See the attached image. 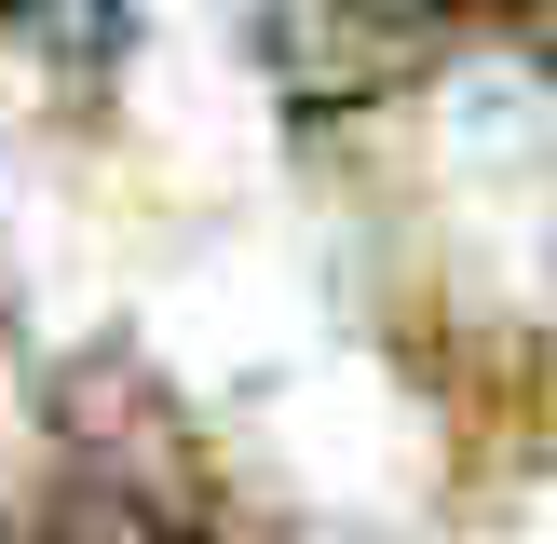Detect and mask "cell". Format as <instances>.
Here are the masks:
<instances>
[{"instance_id":"6da1fadb","label":"cell","mask_w":557,"mask_h":544,"mask_svg":"<svg viewBox=\"0 0 557 544\" xmlns=\"http://www.w3.org/2000/svg\"><path fill=\"white\" fill-rule=\"evenodd\" d=\"M422 54H435V14H408V0H272V82L299 109H368Z\"/></svg>"},{"instance_id":"7a4b0ae2","label":"cell","mask_w":557,"mask_h":544,"mask_svg":"<svg viewBox=\"0 0 557 544\" xmlns=\"http://www.w3.org/2000/svg\"><path fill=\"white\" fill-rule=\"evenodd\" d=\"M27 544H190V517H163L150 490H123V477H69Z\"/></svg>"},{"instance_id":"3957f363","label":"cell","mask_w":557,"mask_h":544,"mask_svg":"<svg viewBox=\"0 0 557 544\" xmlns=\"http://www.w3.org/2000/svg\"><path fill=\"white\" fill-rule=\"evenodd\" d=\"M0 27L14 41H41V54H123V0H0Z\"/></svg>"},{"instance_id":"277c9868","label":"cell","mask_w":557,"mask_h":544,"mask_svg":"<svg viewBox=\"0 0 557 544\" xmlns=\"http://www.w3.org/2000/svg\"><path fill=\"white\" fill-rule=\"evenodd\" d=\"M462 14H544V0H462Z\"/></svg>"}]
</instances>
